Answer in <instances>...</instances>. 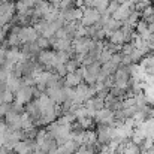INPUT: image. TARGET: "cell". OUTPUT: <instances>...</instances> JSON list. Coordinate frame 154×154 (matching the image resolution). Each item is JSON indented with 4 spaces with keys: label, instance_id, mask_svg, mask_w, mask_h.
Masks as SVG:
<instances>
[{
    "label": "cell",
    "instance_id": "cell-3",
    "mask_svg": "<svg viewBox=\"0 0 154 154\" xmlns=\"http://www.w3.org/2000/svg\"><path fill=\"white\" fill-rule=\"evenodd\" d=\"M81 70H78V72H73V73H67L66 75V84L67 85H76V84H79V81H81Z\"/></svg>",
    "mask_w": 154,
    "mask_h": 154
},
{
    "label": "cell",
    "instance_id": "cell-2",
    "mask_svg": "<svg viewBox=\"0 0 154 154\" xmlns=\"http://www.w3.org/2000/svg\"><path fill=\"white\" fill-rule=\"evenodd\" d=\"M109 42L112 44V45H117V47H123L124 44H126V39H124V33L121 32V29L120 30H117V32H114L109 38Z\"/></svg>",
    "mask_w": 154,
    "mask_h": 154
},
{
    "label": "cell",
    "instance_id": "cell-5",
    "mask_svg": "<svg viewBox=\"0 0 154 154\" xmlns=\"http://www.w3.org/2000/svg\"><path fill=\"white\" fill-rule=\"evenodd\" d=\"M117 2H118L120 5H124V3H129L130 0H117Z\"/></svg>",
    "mask_w": 154,
    "mask_h": 154
},
{
    "label": "cell",
    "instance_id": "cell-4",
    "mask_svg": "<svg viewBox=\"0 0 154 154\" xmlns=\"http://www.w3.org/2000/svg\"><path fill=\"white\" fill-rule=\"evenodd\" d=\"M120 6H121V5H120L117 0H111V2H109V5H108V9H106V12H108L109 15H114V14H115V12L120 9Z\"/></svg>",
    "mask_w": 154,
    "mask_h": 154
},
{
    "label": "cell",
    "instance_id": "cell-1",
    "mask_svg": "<svg viewBox=\"0 0 154 154\" xmlns=\"http://www.w3.org/2000/svg\"><path fill=\"white\" fill-rule=\"evenodd\" d=\"M100 17H102V14L97 9H94V8H85L84 9V17L81 20V24L84 27H91V26H94V24L99 23Z\"/></svg>",
    "mask_w": 154,
    "mask_h": 154
}]
</instances>
